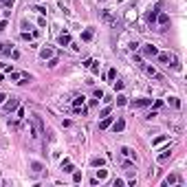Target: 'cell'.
<instances>
[{"label":"cell","mask_w":187,"mask_h":187,"mask_svg":"<svg viewBox=\"0 0 187 187\" xmlns=\"http://www.w3.org/2000/svg\"><path fill=\"white\" fill-rule=\"evenodd\" d=\"M84 101H86V97H84V95L75 97V99H73V108H82V106H84Z\"/></svg>","instance_id":"d6986e66"},{"label":"cell","mask_w":187,"mask_h":187,"mask_svg":"<svg viewBox=\"0 0 187 187\" xmlns=\"http://www.w3.org/2000/svg\"><path fill=\"white\" fill-rule=\"evenodd\" d=\"M71 42H73L71 33H60V35H57V44H60V46H68Z\"/></svg>","instance_id":"52a82bcc"},{"label":"cell","mask_w":187,"mask_h":187,"mask_svg":"<svg viewBox=\"0 0 187 187\" xmlns=\"http://www.w3.org/2000/svg\"><path fill=\"white\" fill-rule=\"evenodd\" d=\"M115 77H117V71H115V68H110V71H108V79L112 82V79H115Z\"/></svg>","instance_id":"1f68e13d"},{"label":"cell","mask_w":187,"mask_h":187,"mask_svg":"<svg viewBox=\"0 0 187 187\" xmlns=\"http://www.w3.org/2000/svg\"><path fill=\"white\" fill-rule=\"evenodd\" d=\"M40 57H42L44 62H46L49 57H53V49H51V46H44L42 51H40Z\"/></svg>","instance_id":"9a60e30c"},{"label":"cell","mask_w":187,"mask_h":187,"mask_svg":"<svg viewBox=\"0 0 187 187\" xmlns=\"http://www.w3.org/2000/svg\"><path fill=\"white\" fill-rule=\"evenodd\" d=\"M46 66H49V68H55V66H57V57H55V55H53V57H49L46 60Z\"/></svg>","instance_id":"484cf974"},{"label":"cell","mask_w":187,"mask_h":187,"mask_svg":"<svg viewBox=\"0 0 187 187\" xmlns=\"http://www.w3.org/2000/svg\"><path fill=\"white\" fill-rule=\"evenodd\" d=\"M0 2H4V0H0Z\"/></svg>","instance_id":"7bdbcfd3"},{"label":"cell","mask_w":187,"mask_h":187,"mask_svg":"<svg viewBox=\"0 0 187 187\" xmlns=\"http://www.w3.org/2000/svg\"><path fill=\"white\" fill-rule=\"evenodd\" d=\"M38 35H40V31H38V29H33V31H22V33H20V38H22V40H27V42L35 40Z\"/></svg>","instance_id":"5b68a950"},{"label":"cell","mask_w":187,"mask_h":187,"mask_svg":"<svg viewBox=\"0 0 187 187\" xmlns=\"http://www.w3.org/2000/svg\"><path fill=\"white\" fill-rule=\"evenodd\" d=\"M82 40H84V42L93 40V29H86V31H84V33H82Z\"/></svg>","instance_id":"603a6c76"},{"label":"cell","mask_w":187,"mask_h":187,"mask_svg":"<svg viewBox=\"0 0 187 187\" xmlns=\"http://www.w3.org/2000/svg\"><path fill=\"white\" fill-rule=\"evenodd\" d=\"M156 22H158L161 27H167V24H169V15L165 13V11H158V13H156Z\"/></svg>","instance_id":"ba28073f"},{"label":"cell","mask_w":187,"mask_h":187,"mask_svg":"<svg viewBox=\"0 0 187 187\" xmlns=\"http://www.w3.org/2000/svg\"><path fill=\"white\" fill-rule=\"evenodd\" d=\"M123 128H126V119L119 117L117 121H112V130H115V132H123Z\"/></svg>","instance_id":"30bf717a"},{"label":"cell","mask_w":187,"mask_h":187,"mask_svg":"<svg viewBox=\"0 0 187 187\" xmlns=\"http://www.w3.org/2000/svg\"><path fill=\"white\" fill-rule=\"evenodd\" d=\"M101 15H104V20H108L112 27H117V24H119V20H117V18H112V15L108 13V11H101Z\"/></svg>","instance_id":"ac0fdd59"},{"label":"cell","mask_w":187,"mask_h":187,"mask_svg":"<svg viewBox=\"0 0 187 187\" xmlns=\"http://www.w3.org/2000/svg\"><path fill=\"white\" fill-rule=\"evenodd\" d=\"M4 110H7V112H13V110H18V99H15V97H11V99L7 101V104H4Z\"/></svg>","instance_id":"8fae6325"},{"label":"cell","mask_w":187,"mask_h":187,"mask_svg":"<svg viewBox=\"0 0 187 187\" xmlns=\"http://www.w3.org/2000/svg\"><path fill=\"white\" fill-rule=\"evenodd\" d=\"M154 117H156V110H150L148 115H145V119H154Z\"/></svg>","instance_id":"8d00e7d4"},{"label":"cell","mask_w":187,"mask_h":187,"mask_svg":"<svg viewBox=\"0 0 187 187\" xmlns=\"http://www.w3.org/2000/svg\"><path fill=\"white\" fill-rule=\"evenodd\" d=\"M73 180H75V183H79V180H82V172H75V174H73Z\"/></svg>","instance_id":"d6a6232c"},{"label":"cell","mask_w":187,"mask_h":187,"mask_svg":"<svg viewBox=\"0 0 187 187\" xmlns=\"http://www.w3.org/2000/svg\"><path fill=\"white\" fill-rule=\"evenodd\" d=\"M112 121H115V117H108V115H106V117L99 121V130H106V128H110V126H112Z\"/></svg>","instance_id":"4fadbf2b"},{"label":"cell","mask_w":187,"mask_h":187,"mask_svg":"<svg viewBox=\"0 0 187 187\" xmlns=\"http://www.w3.org/2000/svg\"><path fill=\"white\" fill-rule=\"evenodd\" d=\"M121 154L128 156V158H132V161H137V152H134L132 148H121Z\"/></svg>","instance_id":"2e32d148"},{"label":"cell","mask_w":187,"mask_h":187,"mask_svg":"<svg viewBox=\"0 0 187 187\" xmlns=\"http://www.w3.org/2000/svg\"><path fill=\"white\" fill-rule=\"evenodd\" d=\"M161 106H163V101H161V99H156V101H154V110H158Z\"/></svg>","instance_id":"f35d334b"},{"label":"cell","mask_w":187,"mask_h":187,"mask_svg":"<svg viewBox=\"0 0 187 187\" xmlns=\"http://www.w3.org/2000/svg\"><path fill=\"white\" fill-rule=\"evenodd\" d=\"M62 169H64V172H73L75 167H73V163L68 161V158H64V161H62Z\"/></svg>","instance_id":"ffe728a7"},{"label":"cell","mask_w":187,"mask_h":187,"mask_svg":"<svg viewBox=\"0 0 187 187\" xmlns=\"http://www.w3.org/2000/svg\"><path fill=\"white\" fill-rule=\"evenodd\" d=\"M158 9H161V7H154V9H150L148 13H145V22H148V24H156V13H158Z\"/></svg>","instance_id":"3957f363"},{"label":"cell","mask_w":187,"mask_h":187,"mask_svg":"<svg viewBox=\"0 0 187 187\" xmlns=\"http://www.w3.org/2000/svg\"><path fill=\"white\" fill-rule=\"evenodd\" d=\"M0 82H2V75H0Z\"/></svg>","instance_id":"b9f144b4"},{"label":"cell","mask_w":187,"mask_h":187,"mask_svg":"<svg viewBox=\"0 0 187 187\" xmlns=\"http://www.w3.org/2000/svg\"><path fill=\"white\" fill-rule=\"evenodd\" d=\"M4 99H7V95H4V93H0V106L4 104Z\"/></svg>","instance_id":"60d3db41"},{"label":"cell","mask_w":187,"mask_h":187,"mask_svg":"<svg viewBox=\"0 0 187 187\" xmlns=\"http://www.w3.org/2000/svg\"><path fill=\"white\" fill-rule=\"evenodd\" d=\"M13 2H15V0H4V4H7V7L11 9V7H13Z\"/></svg>","instance_id":"ab89813d"},{"label":"cell","mask_w":187,"mask_h":187,"mask_svg":"<svg viewBox=\"0 0 187 187\" xmlns=\"http://www.w3.org/2000/svg\"><path fill=\"white\" fill-rule=\"evenodd\" d=\"M139 46H141V44H139V42H130V49H132V53H134V51H137Z\"/></svg>","instance_id":"e575fe53"},{"label":"cell","mask_w":187,"mask_h":187,"mask_svg":"<svg viewBox=\"0 0 187 187\" xmlns=\"http://www.w3.org/2000/svg\"><path fill=\"white\" fill-rule=\"evenodd\" d=\"M169 156H172V150H169V148H167V150H163L161 154H158V163H165Z\"/></svg>","instance_id":"e0dca14e"},{"label":"cell","mask_w":187,"mask_h":187,"mask_svg":"<svg viewBox=\"0 0 187 187\" xmlns=\"http://www.w3.org/2000/svg\"><path fill=\"white\" fill-rule=\"evenodd\" d=\"M108 176V169H97V180H106Z\"/></svg>","instance_id":"d4e9b609"},{"label":"cell","mask_w":187,"mask_h":187,"mask_svg":"<svg viewBox=\"0 0 187 187\" xmlns=\"http://www.w3.org/2000/svg\"><path fill=\"white\" fill-rule=\"evenodd\" d=\"M95 99H101V97H104V90H101V88H95Z\"/></svg>","instance_id":"f546056e"},{"label":"cell","mask_w":187,"mask_h":187,"mask_svg":"<svg viewBox=\"0 0 187 187\" xmlns=\"http://www.w3.org/2000/svg\"><path fill=\"white\" fill-rule=\"evenodd\" d=\"M110 110H112V106L108 104V106H106V108H104V110H101V117H106V115H110Z\"/></svg>","instance_id":"4dcf8cb0"},{"label":"cell","mask_w":187,"mask_h":187,"mask_svg":"<svg viewBox=\"0 0 187 187\" xmlns=\"http://www.w3.org/2000/svg\"><path fill=\"white\" fill-rule=\"evenodd\" d=\"M145 106H152V99L141 97V99H134L132 101V108H145Z\"/></svg>","instance_id":"277c9868"},{"label":"cell","mask_w":187,"mask_h":187,"mask_svg":"<svg viewBox=\"0 0 187 187\" xmlns=\"http://www.w3.org/2000/svg\"><path fill=\"white\" fill-rule=\"evenodd\" d=\"M9 77H11V82H20V79H22V73H15V71H11V73H9Z\"/></svg>","instance_id":"cb8c5ba5"},{"label":"cell","mask_w":187,"mask_h":187,"mask_svg":"<svg viewBox=\"0 0 187 187\" xmlns=\"http://www.w3.org/2000/svg\"><path fill=\"white\" fill-rule=\"evenodd\" d=\"M115 101H117V106H126L128 104V97H126V95H117Z\"/></svg>","instance_id":"44dd1931"},{"label":"cell","mask_w":187,"mask_h":187,"mask_svg":"<svg viewBox=\"0 0 187 187\" xmlns=\"http://www.w3.org/2000/svg\"><path fill=\"white\" fill-rule=\"evenodd\" d=\"M0 31H7V18L0 20Z\"/></svg>","instance_id":"836d02e7"},{"label":"cell","mask_w":187,"mask_h":187,"mask_svg":"<svg viewBox=\"0 0 187 187\" xmlns=\"http://www.w3.org/2000/svg\"><path fill=\"white\" fill-rule=\"evenodd\" d=\"M123 88V82H119V79H117V82H115V90H121Z\"/></svg>","instance_id":"74e56055"},{"label":"cell","mask_w":187,"mask_h":187,"mask_svg":"<svg viewBox=\"0 0 187 187\" xmlns=\"http://www.w3.org/2000/svg\"><path fill=\"white\" fill-rule=\"evenodd\" d=\"M167 101H169V106H172V108H180V99H178V97H169Z\"/></svg>","instance_id":"7402d4cb"},{"label":"cell","mask_w":187,"mask_h":187,"mask_svg":"<svg viewBox=\"0 0 187 187\" xmlns=\"http://www.w3.org/2000/svg\"><path fill=\"white\" fill-rule=\"evenodd\" d=\"M145 68V73H148L150 77H154V79H163V75H158V71L154 68V66H150V64H141Z\"/></svg>","instance_id":"8992f818"},{"label":"cell","mask_w":187,"mask_h":187,"mask_svg":"<svg viewBox=\"0 0 187 187\" xmlns=\"http://www.w3.org/2000/svg\"><path fill=\"white\" fill-rule=\"evenodd\" d=\"M33 11H38L40 15H46V7H40V4H35V7H33Z\"/></svg>","instance_id":"83f0119b"},{"label":"cell","mask_w":187,"mask_h":187,"mask_svg":"<svg viewBox=\"0 0 187 187\" xmlns=\"http://www.w3.org/2000/svg\"><path fill=\"white\" fill-rule=\"evenodd\" d=\"M143 57H156L158 55V49L154 46V44H143Z\"/></svg>","instance_id":"7a4b0ae2"},{"label":"cell","mask_w":187,"mask_h":187,"mask_svg":"<svg viewBox=\"0 0 187 187\" xmlns=\"http://www.w3.org/2000/svg\"><path fill=\"white\" fill-rule=\"evenodd\" d=\"M90 165H93V167H104L106 165V158L104 156H93V158H90Z\"/></svg>","instance_id":"5bb4252c"},{"label":"cell","mask_w":187,"mask_h":187,"mask_svg":"<svg viewBox=\"0 0 187 187\" xmlns=\"http://www.w3.org/2000/svg\"><path fill=\"white\" fill-rule=\"evenodd\" d=\"M123 185H126V180H121V178L115 180V187H123Z\"/></svg>","instance_id":"d590c367"},{"label":"cell","mask_w":187,"mask_h":187,"mask_svg":"<svg viewBox=\"0 0 187 187\" xmlns=\"http://www.w3.org/2000/svg\"><path fill=\"white\" fill-rule=\"evenodd\" d=\"M156 57H158V62H161V64H167V66H172L174 71H180L178 57H176V55H174V53H158Z\"/></svg>","instance_id":"6da1fadb"},{"label":"cell","mask_w":187,"mask_h":187,"mask_svg":"<svg viewBox=\"0 0 187 187\" xmlns=\"http://www.w3.org/2000/svg\"><path fill=\"white\" fill-rule=\"evenodd\" d=\"M163 141H167V137H165V134H161V137H156L154 141H152V145H161Z\"/></svg>","instance_id":"4316f807"},{"label":"cell","mask_w":187,"mask_h":187,"mask_svg":"<svg viewBox=\"0 0 187 187\" xmlns=\"http://www.w3.org/2000/svg\"><path fill=\"white\" fill-rule=\"evenodd\" d=\"M176 183H183V178H180L178 174H169V176L163 180V185H176Z\"/></svg>","instance_id":"9c48e42d"},{"label":"cell","mask_w":187,"mask_h":187,"mask_svg":"<svg viewBox=\"0 0 187 187\" xmlns=\"http://www.w3.org/2000/svg\"><path fill=\"white\" fill-rule=\"evenodd\" d=\"M11 44L9 42H0V55H2V57H7V55H11Z\"/></svg>","instance_id":"7c38bea8"},{"label":"cell","mask_w":187,"mask_h":187,"mask_svg":"<svg viewBox=\"0 0 187 187\" xmlns=\"http://www.w3.org/2000/svg\"><path fill=\"white\" fill-rule=\"evenodd\" d=\"M31 167H33V172H42V163H38V161H33Z\"/></svg>","instance_id":"f1b7e54d"}]
</instances>
